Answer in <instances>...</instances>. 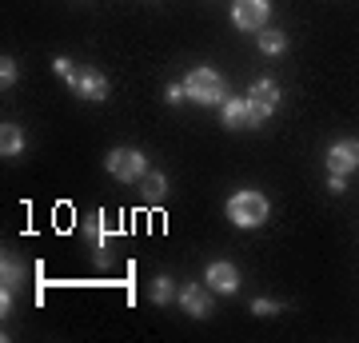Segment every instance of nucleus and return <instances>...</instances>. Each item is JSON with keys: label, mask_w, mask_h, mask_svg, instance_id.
<instances>
[{"label": "nucleus", "mask_w": 359, "mask_h": 343, "mask_svg": "<svg viewBox=\"0 0 359 343\" xmlns=\"http://www.w3.org/2000/svg\"><path fill=\"white\" fill-rule=\"evenodd\" d=\"M271 216V200L264 196V191L256 188H240V191H231V200H228V220L236 224V228H264Z\"/></svg>", "instance_id": "1"}, {"label": "nucleus", "mask_w": 359, "mask_h": 343, "mask_svg": "<svg viewBox=\"0 0 359 343\" xmlns=\"http://www.w3.org/2000/svg\"><path fill=\"white\" fill-rule=\"evenodd\" d=\"M271 104L264 100H252V96H228V100L219 104V120H224V128H231V132H248V128H259L264 120H271Z\"/></svg>", "instance_id": "2"}, {"label": "nucleus", "mask_w": 359, "mask_h": 343, "mask_svg": "<svg viewBox=\"0 0 359 343\" xmlns=\"http://www.w3.org/2000/svg\"><path fill=\"white\" fill-rule=\"evenodd\" d=\"M72 68H76V64L68 60V56H56V60H52V72H56L60 80H68V76H72Z\"/></svg>", "instance_id": "19"}, {"label": "nucleus", "mask_w": 359, "mask_h": 343, "mask_svg": "<svg viewBox=\"0 0 359 343\" xmlns=\"http://www.w3.org/2000/svg\"><path fill=\"white\" fill-rule=\"evenodd\" d=\"M164 100H168V104H184V100H188V92H184V84H168Z\"/></svg>", "instance_id": "20"}, {"label": "nucleus", "mask_w": 359, "mask_h": 343, "mask_svg": "<svg viewBox=\"0 0 359 343\" xmlns=\"http://www.w3.org/2000/svg\"><path fill=\"white\" fill-rule=\"evenodd\" d=\"M248 96H252V100H264V104H271V108H280V84H276L271 76L256 80V84L248 88Z\"/></svg>", "instance_id": "12"}, {"label": "nucleus", "mask_w": 359, "mask_h": 343, "mask_svg": "<svg viewBox=\"0 0 359 343\" xmlns=\"http://www.w3.org/2000/svg\"><path fill=\"white\" fill-rule=\"evenodd\" d=\"M327 172H335V176L359 172V140H335L327 148Z\"/></svg>", "instance_id": "8"}, {"label": "nucleus", "mask_w": 359, "mask_h": 343, "mask_svg": "<svg viewBox=\"0 0 359 343\" xmlns=\"http://www.w3.org/2000/svg\"><path fill=\"white\" fill-rule=\"evenodd\" d=\"M212 288H200V283H184V288H180L176 292V300H180V307H184V311H188V316L192 319H208L212 316Z\"/></svg>", "instance_id": "7"}, {"label": "nucleus", "mask_w": 359, "mask_h": 343, "mask_svg": "<svg viewBox=\"0 0 359 343\" xmlns=\"http://www.w3.org/2000/svg\"><path fill=\"white\" fill-rule=\"evenodd\" d=\"M20 152H25V132L16 124H4L0 128V156H4V160H16Z\"/></svg>", "instance_id": "11"}, {"label": "nucleus", "mask_w": 359, "mask_h": 343, "mask_svg": "<svg viewBox=\"0 0 359 343\" xmlns=\"http://www.w3.org/2000/svg\"><path fill=\"white\" fill-rule=\"evenodd\" d=\"M259 52H264V56H283V52H287V36L264 28V32H259Z\"/></svg>", "instance_id": "13"}, {"label": "nucleus", "mask_w": 359, "mask_h": 343, "mask_svg": "<svg viewBox=\"0 0 359 343\" xmlns=\"http://www.w3.org/2000/svg\"><path fill=\"white\" fill-rule=\"evenodd\" d=\"M327 188H332V191H347V176H335V172H327Z\"/></svg>", "instance_id": "21"}, {"label": "nucleus", "mask_w": 359, "mask_h": 343, "mask_svg": "<svg viewBox=\"0 0 359 343\" xmlns=\"http://www.w3.org/2000/svg\"><path fill=\"white\" fill-rule=\"evenodd\" d=\"M84 236L92 240V248L100 252V248H108V231H104V220H88L84 224Z\"/></svg>", "instance_id": "16"}, {"label": "nucleus", "mask_w": 359, "mask_h": 343, "mask_svg": "<svg viewBox=\"0 0 359 343\" xmlns=\"http://www.w3.org/2000/svg\"><path fill=\"white\" fill-rule=\"evenodd\" d=\"M164 196H168V180L160 176V172H148V176H144V200L160 203Z\"/></svg>", "instance_id": "14"}, {"label": "nucleus", "mask_w": 359, "mask_h": 343, "mask_svg": "<svg viewBox=\"0 0 359 343\" xmlns=\"http://www.w3.org/2000/svg\"><path fill=\"white\" fill-rule=\"evenodd\" d=\"M252 311H256V316H276V311H280V304L259 295V300H252Z\"/></svg>", "instance_id": "18"}, {"label": "nucleus", "mask_w": 359, "mask_h": 343, "mask_svg": "<svg viewBox=\"0 0 359 343\" xmlns=\"http://www.w3.org/2000/svg\"><path fill=\"white\" fill-rule=\"evenodd\" d=\"M104 168L120 184H136V180L148 176V156L140 148H112V152L104 156Z\"/></svg>", "instance_id": "4"}, {"label": "nucleus", "mask_w": 359, "mask_h": 343, "mask_svg": "<svg viewBox=\"0 0 359 343\" xmlns=\"http://www.w3.org/2000/svg\"><path fill=\"white\" fill-rule=\"evenodd\" d=\"M148 295H152V304H160V307H164L168 300L176 295V283L168 280V276H156V280H152V292H148Z\"/></svg>", "instance_id": "15"}, {"label": "nucleus", "mask_w": 359, "mask_h": 343, "mask_svg": "<svg viewBox=\"0 0 359 343\" xmlns=\"http://www.w3.org/2000/svg\"><path fill=\"white\" fill-rule=\"evenodd\" d=\"M204 283L216 295H236V292H240V267L228 264V260H216V264H208Z\"/></svg>", "instance_id": "9"}, {"label": "nucleus", "mask_w": 359, "mask_h": 343, "mask_svg": "<svg viewBox=\"0 0 359 343\" xmlns=\"http://www.w3.org/2000/svg\"><path fill=\"white\" fill-rule=\"evenodd\" d=\"M16 76H20V72H16V60L13 56H4V60H0V88L8 92L16 84Z\"/></svg>", "instance_id": "17"}, {"label": "nucleus", "mask_w": 359, "mask_h": 343, "mask_svg": "<svg viewBox=\"0 0 359 343\" xmlns=\"http://www.w3.org/2000/svg\"><path fill=\"white\" fill-rule=\"evenodd\" d=\"M268 16H271V0H231V25L240 32L268 28Z\"/></svg>", "instance_id": "6"}, {"label": "nucleus", "mask_w": 359, "mask_h": 343, "mask_svg": "<svg viewBox=\"0 0 359 343\" xmlns=\"http://www.w3.org/2000/svg\"><path fill=\"white\" fill-rule=\"evenodd\" d=\"M68 88H72V96H80V100H108L112 84H108V76H104L100 68H92V64H76V68H72V76H68Z\"/></svg>", "instance_id": "5"}, {"label": "nucleus", "mask_w": 359, "mask_h": 343, "mask_svg": "<svg viewBox=\"0 0 359 343\" xmlns=\"http://www.w3.org/2000/svg\"><path fill=\"white\" fill-rule=\"evenodd\" d=\"M184 92H188V100L204 104V108H219V104L228 100L224 76H219L216 68H208V64H200V68H192V72L184 76Z\"/></svg>", "instance_id": "3"}, {"label": "nucleus", "mask_w": 359, "mask_h": 343, "mask_svg": "<svg viewBox=\"0 0 359 343\" xmlns=\"http://www.w3.org/2000/svg\"><path fill=\"white\" fill-rule=\"evenodd\" d=\"M20 280H25V264H20V255L4 252V260H0V292H13L16 295Z\"/></svg>", "instance_id": "10"}]
</instances>
